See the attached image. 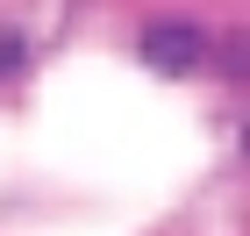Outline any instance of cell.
I'll use <instances>...</instances> for the list:
<instances>
[{
  "label": "cell",
  "mask_w": 250,
  "mask_h": 236,
  "mask_svg": "<svg viewBox=\"0 0 250 236\" xmlns=\"http://www.w3.org/2000/svg\"><path fill=\"white\" fill-rule=\"evenodd\" d=\"M243 150H250V122H243Z\"/></svg>",
  "instance_id": "cell-4"
},
{
  "label": "cell",
  "mask_w": 250,
  "mask_h": 236,
  "mask_svg": "<svg viewBox=\"0 0 250 236\" xmlns=\"http://www.w3.org/2000/svg\"><path fill=\"white\" fill-rule=\"evenodd\" d=\"M21 58H29V43H21V36H0V79L15 72V64H21Z\"/></svg>",
  "instance_id": "cell-3"
},
{
  "label": "cell",
  "mask_w": 250,
  "mask_h": 236,
  "mask_svg": "<svg viewBox=\"0 0 250 236\" xmlns=\"http://www.w3.org/2000/svg\"><path fill=\"white\" fill-rule=\"evenodd\" d=\"M208 50H214V36L200 29V21L165 15V21H150V29H143V58H150V72H165V79L200 72V64H208Z\"/></svg>",
  "instance_id": "cell-1"
},
{
  "label": "cell",
  "mask_w": 250,
  "mask_h": 236,
  "mask_svg": "<svg viewBox=\"0 0 250 236\" xmlns=\"http://www.w3.org/2000/svg\"><path fill=\"white\" fill-rule=\"evenodd\" d=\"M214 64H222V79H250V29H229V36L208 50Z\"/></svg>",
  "instance_id": "cell-2"
}]
</instances>
